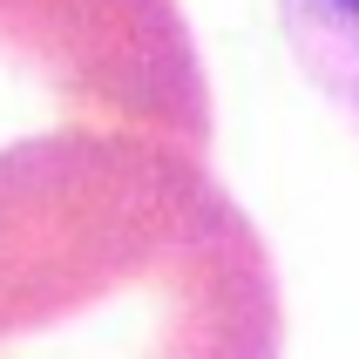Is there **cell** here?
Returning <instances> with one entry per match:
<instances>
[{"instance_id": "cell-1", "label": "cell", "mask_w": 359, "mask_h": 359, "mask_svg": "<svg viewBox=\"0 0 359 359\" xmlns=\"http://www.w3.org/2000/svg\"><path fill=\"white\" fill-rule=\"evenodd\" d=\"M278 353V264L210 149L136 129L0 149V359Z\"/></svg>"}, {"instance_id": "cell-2", "label": "cell", "mask_w": 359, "mask_h": 359, "mask_svg": "<svg viewBox=\"0 0 359 359\" xmlns=\"http://www.w3.org/2000/svg\"><path fill=\"white\" fill-rule=\"evenodd\" d=\"M136 129L210 149V75L177 0H0V149Z\"/></svg>"}, {"instance_id": "cell-3", "label": "cell", "mask_w": 359, "mask_h": 359, "mask_svg": "<svg viewBox=\"0 0 359 359\" xmlns=\"http://www.w3.org/2000/svg\"><path fill=\"white\" fill-rule=\"evenodd\" d=\"M292 61L359 136V0H278Z\"/></svg>"}]
</instances>
